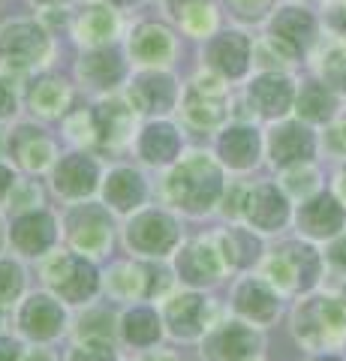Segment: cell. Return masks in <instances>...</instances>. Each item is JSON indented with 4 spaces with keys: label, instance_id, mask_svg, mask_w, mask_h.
I'll use <instances>...</instances> for the list:
<instances>
[{
    "label": "cell",
    "instance_id": "cell-1",
    "mask_svg": "<svg viewBox=\"0 0 346 361\" xmlns=\"http://www.w3.org/2000/svg\"><path fill=\"white\" fill-rule=\"evenodd\" d=\"M220 169L202 154H193L190 160H184L169 178V196L187 211L211 208L220 196Z\"/></svg>",
    "mask_w": 346,
    "mask_h": 361
},
{
    "label": "cell",
    "instance_id": "cell-2",
    "mask_svg": "<svg viewBox=\"0 0 346 361\" xmlns=\"http://www.w3.org/2000/svg\"><path fill=\"white\" fill-rule=\"evenodd\" d=\"M295 331L307 346H331L346 337L343 307L331 298H314L295 313Z\"/></svg>",
    "mask_w": 346,
    "mask_h": 361
},
{
    "label": "cell",
    "instance_id": "cell-3",
    "mask_svg": "<svg viewBox=\"0 0 346 361\" xmlns=\"http://www.w3.org/2000/svg\"><path fill=\"white\" fill-rule=\"evenodd\" d=\"M49 51V39L33 21H16L0 30V63L21 73Z\"/></svg>",
    "mask_w": 346,
    "mask_h": 361
},
{
    "label": "cell",
    "instance_id": "cell-4",
    "mask_svg": "<svg viewBox=\"0 0 346 361\" xmlns=\"http://www.w3.org/2000/svg\"><path fill=\"white\" fill-rule=\"evenodd\" d=\"M46 280L66 301H85L87 295H94V289H97V271L91 268V262H85L82 256L51 259L46 268Z\"/></svg>",
    "mask_w": 346,
    "mask_h": 361
},
{
    "label": "cell",
    "instance_id": "cell-5",
    "mask_svg": "<svg viewBox=\"0 0 346 361\" xmlns=\"http://www.w3.org/2000/svg\"><path fill=\"white\" fill-rule=\"evenodd\" d=\"M319 256L304 244H286L271 262V280L280 289H307L316 283Z\"/></svg>",
    "mask_w": 346,
    "mask_h": 361
},
{
    "label": "cell",
    "instance_id": "cell-6",
    "mask_svg": "<svg viewBox=\"0 0 346 361\" xmlns=\"http://www.w3.org/2000/svg\"><path fill=\"white\" fill-rule=\"evenodd\" d=\"M316 33V21L304 9H295V6H286L274 16L271 21V45L286 58H295L310 45Z\"/></svg>",
    "mask_w": 346,
    "mask_h": 361
},
{
    "label": "cell",
    "instance_id": "cell-7",
    "mask_svg": "<svg viewBox=\"0 0 346 361\" xmlns=\"http://www.w3.org/2000/svg\"><path fill=\"white\" fill-rule=\"evenodd\" d=\"M184 115L196 123V127H217L226 118V90L217 78H199V82L187 90Z\"/></svg>",
    "mask_w": 346,
    "mask_h": 361
},
{
    "label": "cell",
    "instance_id": "cell-8",
    "mask_svg": "<svg viewBox=\"0 0 346 361\" xmlns=\"http://www.w3.org/2000/svg\"><path fill=\"white\" fill-rule=\"evenodd\" d=\"M127 238L142 253H169L178 241V232H175V223L166 214L148 211L130 223Z\"/></svg>",
    "mask_w": 346,
    "mask_h": 361
},
{
    "label": "cell",
    "instance_id": "cell-9",
    "mask_svg": "<svg viewBox=\"0 0 346 361\" xmlns=\"http://www.w3.org/2000/svg\"><path fill=\"white\" fill-rule=\"evenodd\" d=\"M256 346H259V337L250 329H244L238 322H229L208 337L205 353L211 361H247L256 353Z\"/></svg>",
    "mask_w": 346,
    "mask_h": 361
},
{
    "label": "cell",
    "instance_id": "cell-10",
    "mask_svg": "<svg viewBox=\"0 0 346 361\" xmlns=\"http://www.w3.org/2000/svg\"><path fill=\"white\" fill-rule=\"evenodd\" d=\"M208 61L226 78H238L250 66V39L244 33H220L208 45Z\"/></svg>",
    "mask_w": 346,
    "mask_h": 361
},
{
    "label": "cell",
    "instance_id": "cell-11",
    "mask_svg": "<svg viewBox=\"0 0 346 361\" xmlns=\"http://www.w3.org/2000/svg\"><path fill=\"white\" fill-rule=\"evenodd\" d=\"M70 235H73V244L85 253H99L106 250V244L111 238V226L103 208H85V211H75L73 220H70Z\"/></svg>",
    "mask_w": 346,
    "mask_h": 361
},
{
    "label": "cell",
    "instance_id": "cell-12",
    "mask_svg": "<svg viewBox=\"0 0 346 361\" xmlns=\"http://www.w3.org/2000/svg\"><path fill=\"white\" fill-rule=\"evenodd\" d=\"M292 82L286 75H277V73H265L259 75L256 82L250 85V99L253 106L262 111L265 118H277L292 106Z\"/></svg>",
    "mask_w": 346,
    "mask_h": 361
},
{
    "label": "cell",
    "instance_id": "cell-13",
    "mask_svg": "<svg viewBox=\"0 0 346 361\" xmlns=\"http://www.w3.org/2000/svg\"><path fill=\"white\" fill-rule=\"evenodd\" d=\"M286 199L277 193L274 184H262L256 187L253 193H247L244 199V214H247V220L253 226H259V229H277L283 220H286Z\"/></svg>",
    "mask_w": 346,
    "mask_h": 361
},
{
    "label": "cell",
    "instance_id": "cell-14",
    "mask_svg": "<svg viewBox=\"0 0 346 361\" xmlns=\"http://www.w3.org/2000/svg\"><path fill=\"white\" fill-rule=\"evenodd\" d=\"M314 157V135L301 123H283L280 130L271 133V160L277 166L304 163Z\"/></svg>",
    "mask_w": 346,
    "mask_h": 361
},
{
    "label": "cell",
    "instance_id": "cell-15",
    "mask_svg": "<svg viewBox=\"0 0 346 361\" xmlns=\"http://www.w3.org/2000/svg\"><path fill=\"white\" fill-rule=\"evenodd\" d=\"M298 226L314 238H326L334 235L343 226V208L334 196H316L298 211Z\"/></svg>",
    "mask_w": 346,
    "mask_h": 361
},
{
    "label": "cell",
    "instance_id": "cell-16",
    "mask_svg": "<svg viewBox=\"0 0 346 361\" xmlns=\"http://www.w3.org/2000/svg\"><path fill=\"white\" fill-rule=\"evenodd\" d=\"M132 109L139 111H169L175 106V82L163 73H148L142 75L130 90Z\"/></svg>",
    "mask_w": 346,
    "mask_h": 361
},
{
    "label": "cell",
    "instance_id": "cell-17",
    "mask_svg": "<svg viewBox=\"0 0 346 361\" xmlns=\"http://www.w3.org/2000/svg\"><path fill=\"white\" fill-rule=\"evenodd\" d=\"M18 322H21V329H25L30 337L46 341V337H54L61 331L63 310L51 298H46V295H33L30 301H25V307H21Z\"/></svg>",
    "mask_w": 346,
    "mask_h": 361
},
{
    "label": "cell",
    "instance_id": "cell-18",
    "mask_svg": "<svg viewBox=\"0 0 346 361\" xmlns=\"http://www.w3.org/2000/svg\"><path fill=\"white\" fill-rule=\"evenodd\" d=\"M51 241H54V220L49 217V214L30 211V214H25V217H18L13 223V244L21 253L37 256V253L46 250Z\"/></svg>",
    "mask_w": 346,
    "mask_h": 361
},
{
    "label": "cell",
    "instance_id": "cell-19",
    "mask_svg": "<svg viewBox=\"0 0 346 361\" xmlns=\"http://www.w3.org/2000/svg\"><path fill=\"white\" fill-rule=\"evenodd\" d=\"M94 184H97V163L91 157L73 154L66 160H61V166L54 169V187L63 196H85L94 190Z\"/></svg>",
    "mask_w": 346,
    "mask_h": 361
},
{
    "label": "cell",
    "instance_id": "cell-20",
    "mask_svg": "<svg viewBox=\"0 0 346 361\" xmlns=\"http://www.w3.org/2000/svg\"><path fill=\"white\" fill-rule=\"evenodd\" d=\"M178 271L187 283H208L220 274V259L208 241H193L178 256Z\"/></svg>",
    "mask_w": 346,
    "mask_h": 361
},
{
    "label": "cell",
    "instance_id": "cell-21",
    "mask_svg": "<svg viewBox=\"0 0 346 361\" xmlns=\"http://www.w3.org/2000/svg\"><path fill=\"white\" fill-rule=\"evenodd\" d=\"M79 73L94 87H109V85L121 82V75H124V61H121V54L115 49H94L91 54L82 58Z\"/></svg>",
    "mask_w": 346,
    "mask_h": 361
},
{
    "label": "cell",
    "instance_id": "cell-22",
    "mask_svg": "<svg viewBox=\"0 0 346 361\" xmlns=\"http://www.w3.org/2000/svg\"><path fill=\"white\" fill-rule=\"evenodd\" d=\"M9 148H13L16 160L25 169H30V172H33V169H42L51 160V142L39 130H33V127H21L18 133H13Z\"/></svg>",
    "mask_w": 346,
    "mask_h": 361
},
{
    "label": "cell",
    "instance_id": "cell-23",
    "mask_svg": "<svg viewBox=\"0 0 346 361\" xmlns=\"http://www.w3.org/2000/svg\"><path fill=\"white\" fill-rule=\"evenodd\" d=\"M256 154H259V135H256V130H250V127H232L220 139V157L235 169L253 166Z\"/></svg>",
    "mask_w": 346,
    "mask_h": 361
},
{
    "label": "cell",
    "instance_id": "cell-24",
    "mask_svg": "<svg viewBox=\"0 0 346 361\" xmlns=\"http://www.w3.org/2000/svg\"><path fill=\"white\" fill-rule=\"evenodd\" d=\"M27 103L33 111H39V115H49V118L61 115V111H66V106H70V87H66V82H61V78L46 75V78H39V82H33Z\"/></svg>",
    "mask_w": 346,
    "mask_h": 361
},
{
    "label": "cell",
    "instance_id": "cell-25",
    "mask_svg": "<svg viewBox=\"0 0 346 361\" xmlns=\"http://www.w3.org/2000/svg\"><path fill=\"white\" fill-rule=\"evenodd\" d=\"M166 316H169V325L178 337H196L205 322V301L199 295H181L169 304Z\"/></svg>",
    "mask_w": 346,
    "mask_h": 361
},
{
    "label": "cell",
    "instance_id": "cell-26",
    "mask_svg": "<svg viewBox=\"0 0 346 361\" xmlns=\"http://www.w3.org/2000/svg\"><path fill=\"white\" fill-rule=\"evenodd\" d=\"M144 199V184L139 172H132V169H118V172H111L109 180H106V202L109 205H115L118 211H130L132 205H139Z\"/></svg>",
    "mask_w": 346,
    "mask_h": 361
},
{
    "label": "cell",
    "instance_id": "cell-27",
    "mask_svg": "<svg viewBox=\"0 0 346 361\" xmlns=\"http://www.w3.org/2000/svg\"><path fill=\"white\" fill-rule=\"evenodd\" d=\"M132 54L144 63H163L172 54V37L160 25H142L132 33Z\"/></svg>",
    "mask_w": 346,
    "mask_h": 361
},
{
    "label": "cell",
    "instance_id": "cell-28",
    "mask_svg": "<svg viewBox=\"0 0 346 361\" xmlns=\"http://www.w3.org/2000/svg\"><path fill=\"white\" fill-rule=\"evenodd\" d=\"M178 148H181V142H178V133L169 123H151L139 139V151L148 163H169Z\"/></svg>",
    "mask_w": 346,
    "mask_h": 361
},
{
    "label": "cell",
    "instance_id": "cell-29",
    "mask_svg": "<svg viewBox=\"0 0 346 361\" xmlns=\"http://www.w3.org/2000/svg\"><path fill=\"white\" fill-rule=\"evenodd\" d=\"M235 307L244 316L256 319V322H268L277 313V298L271 295V289H268L265 283H259V280H250V283H244L238 289Z\"/></svg>",
    "mask_w": 346,
    "mask_h": 361
},
{
    "label": "cell",
    "instance_id": "cell-30",
    "mask_svg": "<svg viewBox=\"0 0 346 361\" xmlns=\"http://www.w3.org/2000/svg\"><path fill=\"white\" fill-rule=\"evenodd\" d=\"M94 118H97V130H99V139L115 145L127 135L130 123H132V111L121 103H103L94 109Z\"/></svg>",
    "mask_w": 346,
    "mask_h": 361
},
{
    "label": "cell",
    "instance_id": "cell-31",
    "mask_svg": "<svg viewBox=\"0 0 346 361\" xmlns=\"http://www.w3.org/2000/svg\"><path fill=\"white\" fill-rule=\"evenodd\" d=\"M298 115L304 121L322 123L334 115V97L326 85H307L298 97Z\"/></svg>",
    "mask_w": 346,
    "mask_h": 361
},
{
    "label": "cell",
    "instance_id": "cell-32",
    "mask_svg": "<svg viewBox=\"0 0 346 361\" xmlns=\"http://www.w3.org/2000/svg\"><path fill=\"white\" fill-rule=\"evenodd\" d=\"M220 244H223V256H226V262L238 265V268L256 262V256H259V241H256L250 232H244V229L226 232L220 238Z\"/></svg>",
    "mask_w": 346,
    "mask_h": 361
},
{
    "label": "cell",
    "instance_id": "cell-33",
    "mask_svg": "<svg viewBox=\"0 0 346 361\" xmlns=\"http://www.w3.org/2000/svg\"><path fill=\"white\" fill-rule=\"evenodd\" d=\"M124 334H127L130 343L148 346V343H154V341L160 337V322H157V316H154L148 307H136V310L127 313V319H124Z\"/></svg>",
    "mask_w": 346,
    "mask_h": 361
},
{
    "label": "cell",
    "instance_id": "cell-34",
    "mask_svg": "<svg viewBox=\"0 0 346 361\" xmlns=\"http://www.w3.org/2000/svg\"><path fill=\"white\" fill-rule=\"evenodd\" d=\"M115 33V16L106 6H91L85 9L79 18V39L85 42H106Z\"/></svg>",
    "mask_w": 346,
    "mask_h": 361
},
{
    "label": "cell",
    "instance_id": "cell-35",
    "mask_svg": "<svg viewBox=\"0 0 346 361\" xmlns=\"http://www.w3.org/2000/svg\"><path fill=\"white\" fill-rule=\"evenodd\" d=\"M21 286H25V274L16 262L9 259H0V307L13 304L21 295Z\"/></svg>",
    "mask_w": 346,
    "mask_h": 361
},
{
    "label": "cell",
    "instance_id": "cell-36",
    "mask_svg": "<svg viewBox=\"0 0 346 361\" xmlns=\"http://www.w3.org/2000/svg\"><path fill=\"white\" fill-rule=\"evenodd\" d=\"M322 73L331 87L346 90V49H331L322 61Z\"/></svg>",
    "mask_w": 346,
    "mask_h": 361
},
{
    "label": "cell",
    "instance_id": "cell-37",
    "mask_svg": "<svg viewBox=\"0 0 346 361\" xmlns=\"http://www.w3.org/2000/svg\"><path fill=\"white\" fill-rule=\"evenodd\" d=\"M70 361H115V353H111L109 341H87L75 349Z\"/></svg>",
    "mask_w": 346,
    "mask_h": 361
},
{
    "label": "cell",
    "instance_id": "cell-38",
    "mask_svg": "<svg viewBox=\"0 0 346 361\" xmlns=\"http://www.w3.org/2000/svg\"><path fill=\"white\" fill-rule=\"evenodd\" d=\"M286 180H289V190H292V193H307V190L314 187L316 175L310 172V169H304V172H292V175H289Z\"/></svg>",
    "mask_w": 346,
    "mask_h": 361
},
{
    "label": "cell",
    "instance_id": "cell-39",
    "mask_svg": "<svg viewBox=\"0 0 346 361\" xmlns=\"http://www.w3.org/2000/svg\"><path fill=\"white\" fill-rule=\"evenodd\" d=\"M13 111H16V94L9 87V82L0 78V118H9Z\"/></svg>",
    "mask_w": 346,
    "mask_h": 361
},
{
    "label": "cell",
    "instance_id": "cell-40",
    "mask_svg": "<svg viewBox=\"0 0 346 361\" xmlns=\"http://www.w3.org/2000/svg\"><path fill=\"white\" fill-rule=\"evenodd\" d=\"M21 358V346L13 337H0V361H18Z\"/></svg>",
    "mask_w": 346,
    "mask_h": 361
},
{
    "label": "cell",
    "instance_id": "cell-41",
    "mask_svg": "<svg viewBox=\"0 0 346 361\" xmlns=\"http://www.w3.org/2000/svg\"><path fill=\"white\" fill-rule=\"evenodd\" d=\"M13 187H16L13 169L0 166V202H6V199H9V193H13Z\"/></svg>",
    "mask_w": 346,
    "mask_h": 361
},
{
    "label": "cell",
    "instance_id": "cell-42",
    "mask_svg": "<svg viewBox=\"0 0 346 361\" xmlns=\"http://www.w3.org/2000/svg\"><path fill=\"white\" fill-rule=\"evenodd\" d=\"M232 4H235L244 16H259V9H265L271 0H232Z\"/></svg>",
    "mask_w": 346,
    "mask_h": 361
},
{
    "label": "cell",
    "instance_id": "cell-43",
    "mask_svg": "<svg viewBox=\"0 0 346 361\" xmlns=\"http://www.w3.org/2000/svg\"><path fill=\"white\" fill-rule=\"evenodd\" d=\"M331 262L340 265V268H346V238L331 247Z\"/></svg>",
    "mask_w": 346,
    "mask_h": 361
},
{
    "label": "cell",
    "instance_id": "cell-44",
    "mask_svg": "<svg viewBox=\"0 0 346 361\" xmlns=\"http://www.w3.org/2000/svg\"><path fill=\"white\" fill-rule=\"evenodd\" d=\"M190 4H196V0H169V9H172V16L178 18V16H181V13H184V9H187Z\"/></svg>",
    "mask_w": 346,
    "mask_h": 361
},
{
    "label": "cell",
    "instance_id": "cell-45",
    "mask_svg": "<svg viewBox=\"0 0 346 361\" xmlns=\"http://www.w3.org/2000/svg\"><path fill=\"white\" fill-rule=\"evenodd\" d=\"M331 25H334V27H340V30L346 33V6H343V9H338V13L331 16Z\"/></svg>",
    "mask_w": 346,
    "mask_h": 361
},
{
    "label": "cell",
    "instance_id": "cell-46",
    "mask_svg": "<svg viewBox=\"0 0 346 361\" xmlns=\"http://www.w3.org/2000/svg\"><path fill=\"white\" fill-rule=\"evenodd\" d=\"M148 361H181V358H175V355H154V358H148Z\"/></svg>",
    "mask_w": 346,
    "mask_h": 361
},
{
    "label": "cell",
    "instance_id": "cell-47",
    "mask_svg": "<svg viewBox=\"0 0 346 361\" xmlns=\"http://www.w3.org/2000/svg\"><path fill=\"white\" fill-rule=\"evenodd\" d=\"M25 361H49V358H46V355H37V353H33V355H27Z\"/></svg>",
    "mask_w": 346,
    "mask_h": 361
},
{
    "label": "cell",
    "instance_id": "cell-48",
    "mask_svg": "<svg viewBox=\"0 0 346 361\" xmlns=\"http://www.w3.org/2000/svg\"><path fill=\"white\" fill-rule=\"evenodd\" d=\"M340 193L346 196V169H343V175H340Z\"/></svg>",
    "mask_w": 346,
    "mask_h": 361
},
{
    "label": "cell",
    "instance_id": "cell-49",
    "mask_svg": "<svg viewBox=\"0 0 346 361\" xmlns=\"http://www.w3.org/2000/svg\"><path fill=\"white\" fill-rule=\"evenodd\" d=\"M111 4H118V6H130V4H136V0H111Z\"/></svg>",
    "mask_w": 346,
    "mask_h": 361
},
{
    "label": "cell",
    "instance_id": "cell-50",
    "mask_svg": "<svg viewBox=\"0 0 346 361\" xmlns=\"http://www.w3.org/2000/svg\"><path fill=\"white\" fill-rule=\"evenodd\" d=\"M39 4H61V0H39Z\"/></svg>",
    "mask_w": 346,
    "mask_h": 361
},
{
    "label": "cell",
    "instance_id": "cell-51",
    "mask_svg": "<svg viewBox=\"0 0 346 361\" xmlns=\"http://www.w3.org/2000/svg\"><path fill=\"white\" fill-rule=\"evenodd\" d=\"M0 244H4V223H0Z\"/></svg>",
    "mask_w": 346,
    "mask_h": 361
},
{
    "label": "cell",
    "instance_id": "cell-52",
    "mask_svg": "<svg viewBox=\"0 0 346 361\" xmlns=\"http://www.w3.org/2000/svg\"><path fill=\"white\" fill-rule=\"evenodd\" d=\"M326 361H334V358H326Z\"/></svg>",
    "mask_w": 346,
    "mask_h": 361
}]
</instances>
